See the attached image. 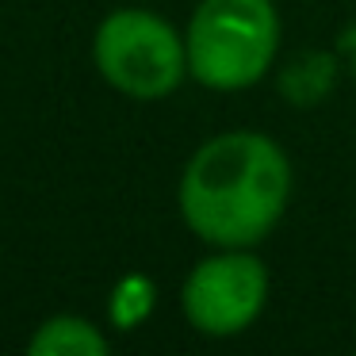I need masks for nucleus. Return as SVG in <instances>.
Wrapping results in <instances>:
<instances>
[{"label":"nucleus","instance_id":"obj_1","mask_svg":"<svg viewBox=\"0 0 356 356\" xmlns=\"http://www.w3.org/2000/svg\"><path fill=\"white\" fill-rule=\"evenodd\" d=\"M295 169L284 142L253 127L203 138L177 180L184 230L207 249H257L291 207Z\"/></svg>","mask_w":356,"mask_h":356},{"label":"nucleus","instance_id":"obj_2","mask_svg":"<svg viewBox=\"0 0 356 356\" xmlns=\"http://www.w3.org/2000/svg\"><path fill=\"white\" fill-rule=\"evenodd\" d=\"M280 42L276 0H200L184 24L188 77L218 96L249 92L272 73Z\"/></svg>","mask_w":356,"mask_h":356},{"label":"nucleus","instance_id":"obj_3","mask_svg":"<svg viewBox=\"0 0 356 356\" xmlns=\"http://www.w3.org/2000/svg\"><path fill=\"white\" fill-rule=\"evenodd\" d=\"M92 65L111 92L142 104L165 100L192 81L184 31L149 8L108 12L92 31Z\"/></svg>","mask_w":356,"mask_h":356},{"label":"nucleus","instance_id":"obj_4","mask_svg":"<svg viewBox=\"0 0 356 356\" xmlns=\"http://www.w3.org/2000/svg\"><path fill=\"white\" fill-rule=\"evenodd\" d=\"M272 295L268 264L257 249H211L180 280V314L192 333L230 341L261 322Z\"/></svg>","mask_w":356,"mask_h":356},{"label":"nucleus","instance_id":"obj_5","mask_svg":"<svg viewBox=\"0 0 356 356\" xmlns=\"http://www.w3.org/2000/svg\"><path fill=\"white\" fill-rule=\"evenodd\" d=\"M111 341L104 325L85 314H50L27 337L31 356H108Z\"/></svg>","mask_w":356,"mask_h":356},{"label":"nucleus","instance_id":"obj_6","mask_svg":"<svg viewBox=\"0 0 356 356\" xmlns=\"http://www.w3.org/2000/svg\"><path fill=\"white\" fill-rule=\"evenodd\" d=\"M157 287L149 276H123L111 291V325L115 330H134L154 314Z\"/></svg>","mask_w":356,"mask_h":356}]
</instances>
